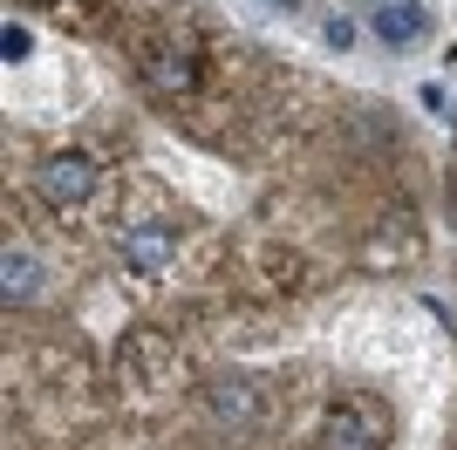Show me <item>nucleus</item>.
<instances>
[{"mask_svg":"<svg viewBox=\"0 0 457 450\" xmlns=\"http://www.w3.org/2000/svg\"><path fill=\"white\" fill-rule=\"evenodd\" d=\"M123 266L144 273V280H157L171 266V225H130L123 232Z\"/></svg>","mask_w":457,"mask_h":450,"instance_id":"nucleus-5","label":"nucleus"},{"mask_svg":"<svg viewBox=\"0 0 457 450\" xmlns=\"http://www.w3.org/2000/svg\"><path fill=\"white\" fill-rule=\"evenodd\" d=\"M273 7H294V0H273Z\"/></svg>","mask_w":457,"mask_h":450,"instance_id":"nucleus-9","label":"nucleus"},{"mask_svg":"<svg viewBox=\"0 0 457 450\" xmlns=\"http://www.w3.org/2000/svg\"><path fill=\"white\" fill-rule=\"evenodd\" d=\"M212 416L226 423L232 437H253V430H267V389L253 382V375H219L212 382Z\"/></svg>","mask_w":457,"mask_h":450,"instance_id":"nucleus-1","label":"nucleus"},{"mask_svg":"<svg viewBox=\"0 0 457 450\" xmlns=\"http://www.w3.org/2000/svg\"><path fill=\"white\" fill-rule=\"evenodd\" d=\"M35 191L48 198V205H89V198H96V157H82V150H55V157L35 171Z\"/></svg>","mask_w":457,"mask_h":450,"instance_id":"nucleus-3","label":"nucleus"},{"mask_svg":"<svg viewBox=\"0 0 457 450\" xmlns=\"http://www.w3.org/2000/svg\"><path fill=\"white\" fill-rule=\"evenodd\" d=\"M137 69H144V89L151 96H191L198 89V48L191 41H151L137 55Z\"/></svg>","mask_w":457,"mask_h":450,"instance_id":"nucleus-2","label":"nucleus"},{"mask_svg":"<svg viewBox=\"0 0 457 450\" xmlns=\"http://www.w3.org/2000/svg\"><path fill=\"white\" fill-rule=\"evenodd\" d=\"M314 450H382V430L376 416L355 410V403H335L321 416V430H314Z\"/></svg>","mask_w":457,"mask_h":450,"instance_id":"nucleus-4","label":"nucleus"},{"mask_svg":"<svg viewBox=\"0 0 457 450\" xmlns=\"http://www.w3.org/2000/svg\"><path fill=\"white\" fill-rule=\"evenodd\" d=\"M41 287H48V266H41L35 253L7 246V260H0V294H7V307H28V300H41Z\"/></svg>","mask_w":457,"mask_h":450,"instance_id":"nucleus-6","label":"nucleus"},{"mask_svg":"<svg viewBox=\"0 0 457 450\" xmlns=\"http://www.w3.org/2000/svg\"><path fill=\"white\" fill-rule=\"evenodd\" d=\"M0 48H7V62H21V55H28V35H21V28H7V35H0Z\"/></svg>","mask_w":457,"mask_h":450,"instance_id":"nucleus-8","label":"nucleus"},{"mask_svg":"<svg viewBox=\"0 0 457 450\" xmlns=\"http://www.w3.org/2000/svg\"><path fill=\"white\" fill-rule=\"evenodd\" d=\"M423 28H430V14H423L417 0H382V7H376V35L389 41V48H410V41H423Z\"/></svg>","mask_w":457,"mask_h":450,"instance_id":"nucleus-7","label":"nucleus"}]
</instances>
